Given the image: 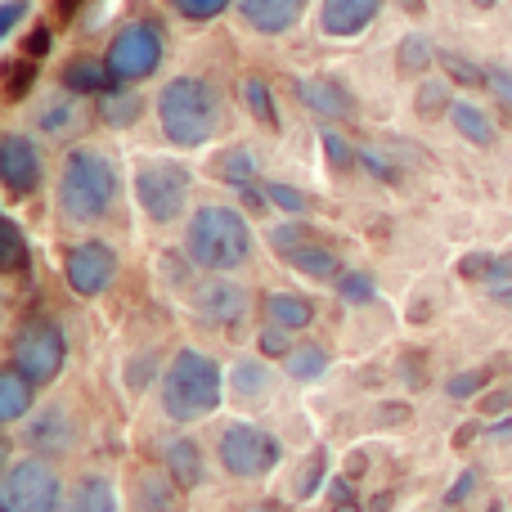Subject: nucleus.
I'll list each match as a JSON object with an SVG mask.
<instances>
[{"instance_id":"f257e3e1","label":"nucleus","mask_w":512,"mask_h":512,"mask_svg":"<svg viewBox=\"0 0 512 512\" xmlns=\"http://www.w3.org/2000/svg\"><path fill=\"white\" fill-rule=\"evenodd\" d=\"M158 117L162 131L180 149H198L216 135L221 126V90L203 77H176L162 86L158 95Z\"/></svg>"},{"instance_id":"f03ea898","label":"nucleus","mask_w":512,"mask_h":512,"mask_svg":"<svg viewBox=\"0 0 512 512\" xmlns=\"http://www.w3.org/2000/svg\"><path fill=\"white\" fill-rule=\"evenodd\" d=\"M221 391V364L203 351H180L162 373V409H167L171 423H198V418L216 414Z\"/></svg>"},{"instance_id":"7ed1b4c3","label":"nucleus","mask_w":512,"mask_h":512,"mask_svg":"<svg viewBox=\"0 0 512 512\" xmlns=\"http://www.w3.org/2000/svg\"><path fill=\"white\" fill-rule=\"evenodd\" d=\"M117 198V167L95 149H72L59 171V207L68 221L95 225Z\"/></svg>"},{"instance_id":"20e7f679","label":"nucleus","mask_w":512,"mask_h":512,"mask_svg":"<svg viewBox=\"0 0 512 512\" xmlns=\"http://www.w3.org/2000/svg\"><path fill=\"white\" fill-rule=\"evenodd\" d=\"M185 252L189 261L212 274L239 270L252 256V230L243 221V212H234V207H198L185 234Z\"/></svg>"},{"instance_id":"39448f33","label":"nucleus","mask_w":512,"mask_h":512,"mask_svg":"<svg viewBox=\"0 0 512 512\" xmlns=\"http://www.w3.org/2000/svg\"><path fill=\"white\" fill-rule=\"evenodd\" d=\"M63 481L45 459H14L0 477V512H59Z\"/></svg>"},{"instance_id":"423d86ee","label":"nucleus","mask_w":512,"mask_h":512,"mask_svg":"<svg viewBox=\"0 0 512 512\" xmlns=\"http://www.w3.org/2000/svg\"><path fill=\"white\" fill-rule=\"evenodd\" d=\"M135 198H140L144 216L153 225H171L180 221L189 203V167L171 158H149L135 167Z\"/></svg>"},{"instance_id":"0eeeda50","label":"nucleus","mask_w":512,"mask_h":512,"mask_svg":"<svg viewBox=\"0 0 512 512\" xmlns=\"http://www.w3.org/2000/svg\"><path fill=\"white\" fill-rule=\"evenodd\" d=\"M9 360L23 373L32 387H45L63 373V360H68V342H63L59 324L50 319H27L14 333V346H9Z\"/></svg>"},{"instance_id":"6e6552de","label":"nucleus","mask_w":512,"mask_h":512,"mask_svg":"<svg viewBox=\"0 0 512 512\" xmlns=\"http://www.w3.org/2000/svg\"><path fill=\"white\" fill-rule=\"evenodd\" d=\"M279 459H283V450H279V441H274L265 427H252V423L225 427L221 463H225V472H230V477H243V481L265 477V472L279 468Z\"/></svg>"},{"instance_id":"1a4fd4ad","label":"nucleus","mask_w":512,"mask_h":512,"mask_svg":"<svg viewBox=\"0 0 512 512\" xmlns=\"http://www.w3.org/2000/svg\"><path fill=\"white\" fill-rule=\"evenodd\" d=\"M108 68H113L117 81H140V77H153L162 63V36L153 23H131L113 36L108 45Z\"/></svg>"},{"instance_id":"9d476101","label":"nucleus","mask_w":512,"mask_h":512,"mask_svg":"<svg viewBox=\"0 0 512 512\" xmlns=\"http://www.w3.org/2000/svg\"><path fill=\"white\" fill-rule=\"evenodd\" d=\"M63 274H68V288L77 292V297H99V292H108L117 279L113 243H104V239L77 243V248L68 252V261H63Z\"/></svg>"},{"instance_id":"9b49d317","label":"nucleus","mask_w":512,"mask_h":512,"mask_svg":"<svg viewBox=\"0 0 512 512\" xmlns=\"http://www.w3.org/2000/svg\"><path fill=\"white\" fill-rule=\"evenodd\" d=\"M0 180H5L9 194H32L41 185V149L27 135L9 131L0 140Z\"/></svg>"},{"instance_id":"f8f14e48","label":"nucleus","mask_w":512,"mask_h":512,"mask_svg":"<svg viewBox=\"0 0 512 512\" xmlns=\"http://www.w3.org/2000/svg\"><path fill=\"white\" fill-rule=\"evenodd\" d=\"M382 0H319V32L333 41H351L378 18Z\"/></svg>"},{"instance_id":"ddd939ff","label":"nucleus","mask_w":512,"mask_h":512,"mask_svg":"<svg viewBox=\"0 0 512 512\" xmlns=\"http://www.w3.org/2000/svg\"><path fill=\"white\" fill-rule=\"evenodd\" d=\"M194 306L207 324H234V319H243V310H248V292L230 279H207L203 288L194 292Z\"/></svg>"},{"instance_id":"4468645a","label":"nucleus","mask_w":512,"mask_h":512,"mask_svg":"<svg viewBox=\"0 0 512 512\" xmlns=\"http://www.w3.org/2000/svg\"><path fill=\"white\" fill-rule=\"evenodd\" d=\"M297 95H301V104H306L310 113L333 117V122H342V117L355 113V95L342 86V81H333V77H306L297 86Z\"/></svg>"},{"instance_id":"2eb2a0df","label":"nucleus","mask_w":512,"mask_h":512,"mask_svg":"<svg viewBox=\"0 0 512 512\" xmlns=\"http://www.w3.org/2000/svg\"><path fill=\"white\" fill-rule=\"evenodd\" d=\"M72 418H68V409H59V405H50V409H41V414L32 418V427H27V445H32L36 454H63L72 445Z\"/></svg>"},{"instance_id":"dca6fc26","label":"nucleus","mask_w":512,"mask_h":512,"mask_svg":"<svg viewBox=\"0 0 512 512\" xmlns=\"http://www.w3.org/2000/svg\"><path fill=\"white\" fill-rule=\"evenodd\" d=\"M239 9H243V18H248L256 32L279 36V32H288V27H297L306 0H239Z\"/></svg>"},{"instance_id":"f3484780","label":"nucleus","mask_w":512,"mask_h":512,"mask_svg":"<svg viewBox=\"0 0 512 512\" xmlns=\"http://www.w3.org/2000/svg\"><path fill=\"white\" fill-rule=\"evenodd\" d=\"M279 256L292 265V270L310 274V279H337V274H342V265H337V252L324 248L315 234H306L301 243H288V248H283Z\"/></svg>"},{"instance_id":"a211bd4d","label":"nucleus","mask_w":512,"mask_h":512,"mask_svg":"<svg viewBox=\"0 0 512 512\" xmlns=\"http://www.w3.org/2000/svg\"><path fill=\"white\" fill-rule=\"evenodd\" d=\"M162 468H167V477L176 481L180 490H194L198 481H203V450H198L189 436H176V441L162 445Z\"/></svg>"},{"instance_id":"6ab92c4d","label":"nucleus","mask_w":512,"mask_h":512,"mask_svg":"<svg viewBox=\"0 0 512 512\" xmlns=\"http://www.w3.org/2000/svg\"><path fill=\"white\" fill-rule=\"evenodd\" d=\"M261 315H265V324H270V328L301 333V328L315 319V306H310L301 292H270V297H265V306H261Z\"/></svg>"},{"instance_id":"aec40b11","label":"nucleus","mask_w":512,"mask_h":512,"mask_svg":"<svg viewBox=\"0 0 512 512\" xmlns=\"http://www.w3.org/2000/svg\"><path fill=\"white\" fill-rule=\"evenodd\" d=\"M135 512H185L180 508V486L171 477H158V472H144L135 481Z\"/></svg>"},{"instance_id":"412c9836","label":"nucleus","mask_w":512,"mask_h":512,"mask_svg":"<svg viewBox=\"0 0 512 512\" xmlns=\"http://www.w3.org/2000/svg\"><path fill=\"white\" fill-rule=\"evenodd\" d=\"M63 512H117V490L108 477H81L72 495L63 499Z\"/></svg>"},{"instance_id":"4be33fe9","label":"nucleus","mask_w":512,"mask_h":512,"mask_svg":"<svg viewBox=\"0 0 512 512\" xmlns=\"http://www.w3.org/2000/svg\"><path fill=\"white\" fill-rule=\"evenodd\" d=\"M113 68L108 63H95V59H77L68 63V72H63V86L72 90V95H108L113 90Z\"/></svg>"},{"instance_id":"5701e85b","label":"nucleus","mask_w":512,"mask_h":512,"mask_svg":"<svg viewBox=\"0 0 512 512\" xmlns=\"http://www.w3.org/2000/svg\"><path fill=\"white\" fill-rule=\"evenodd\" d=\"M32 391H36L32 382L9 364V369L0 373V423H18V418L32 409Z\"/></svg>"},{"instance_id":"b1692460","label":"nucleus","mask_w":512,"mask_h":512,"mask_svg":"<svg viewBox=\"0 0 512 512\" xmlns=\"http://www.w3.org/2000/svg\"><path fill=\"white\" fill-rule=\"evenodd\" d=\"M450 122L459 126V135L463 140H472L477 149H490V144H495V126H490V117L481 113L477 104H468V99H454Z\"/></svg>"},{"instance_id":"393cba45","label":"nucleus","mask_w":512,"mask_h":512,"mask_svg":"<svg viewBox=\"0 0 512 512\" xmlns=\"http://www.w3.org/2000/svg\"><path fill=\"white\" fill-rule=\"evenodd\" d=\"M256 171H261V162H256L252 149H230L216 158V180H225V185H234V189H252Z\"/></svg>"},{"instance_id":"a878e982","label":"nucleus","mask_w":512,"mask_h":512,"mask_svg":"<svg viewBox=\"0 0 512 512\" xmlns=\"http://www.w3.org/2000/svg\"><path fill=\"white\" fill-rule=\"evenodd\" d=\"M72 126H77V99L59 95V99H45L41 113H36V131L50 135V140H59V135H68Z\"/></svg>"},{"instance_id":"bb28decb","label":"nucleus","mask_w":512,"mask_h":512,"mask_svg":"<svg viewBox=\"0 0 512 512\" xmlns=\"http://www.w3.org/2000/svg\"><path fill=\"white\" fill-rule=\"evenodd\" d=\"M140 113H144V99L131 95V90H108L104 104H99V117H104L108 126H131Z\"/></svg>"},{"instance_id":"cd10ccee","label":"nucleus","mask_w":512,"mask_h":512,"mask_svg":"<svg viewBox=\"0 0 512 512\" xmlns=\"http://www.w3.org/2000/svg\"><path fill=\"white\" fill-rule=\"evenodd\" d=\"M324 369H328V351H324V346H315V342L292 346V355H288V373H292L297 382H315Z\"/></svg>"},{"instance_id":"c85d7f7f","label":"nucleus","mask_w":512,"mask_h":512,"mask_svg":"<svg viewBox=\"0 0 512 512\" xmlns=\"http://www.w3.org/2000/svg\"><path fill=\"white\" fill-rule=\"evenodd\" d=\"M432 59H436V50H432V41H427L423 32H409L405 41H400V50H396L400 72H423V68H432Z\"/></svg>"},{"instance_id":"c756f323","label":"nucleus","mask_w":512,"mask_h":512,"mask_svg":"<svg viewBox=\"0 0 512 512\" xmlns=\"http://www.w3.org/2000/svg\"><path fill=\"white\" fill-rule=\"evenodd\" d=\"M265 387H270V369H265L261 360H243L239 369H234V391H239L243 400L265 396Z\"/></svg>"},{"instance_id":"7c9ffc66","label":"nucleus","mask_w":512,"mask_h":512,"mask_svg":"<svg viewBox=\"0 0 512 512\" xmlns=\"http://www.w3.org/2000/svg\"><path fill=\"white\" fill-rule=\"evenodd\" d=\"M243 99H248V108H252L256 117H261L265 126H270V131L279 126V113H274V99H270V90H265V81H261V77H248V81H243Z\"/></svg>"},{"instance_id":"2f4dec72","label":"nucleus","mask_w":512,"mask_h":512,"mask_svg":"<svg viewBox=\"0 0 512 512\" xmlns=\"http://www.w3.org/2000/svg\"><path fill=\"white\" fill-rule=\"evenodd\" d=\"M418 117H445L454 108V99H450V90L441 86V81H423L418 86Z\"/></svg>"},{"instance_id":"473e14b6","label":"nucleus","mask_w":512,"mask_h":512,"mask_svg":"<svg viewBox=\"0 0 512 512\" xmlns=\"http://www.w3.org/2000/svg\"><path fill=\"white\" fill-rule=\"evenodd\" d=\"M23 265H27V239H23V230H18L14 221H5V248H0V270L14 274V270H23Z\"/></svg>"},{"instance_id":"72a5a7b5","label":"nucleus","mask_w":512,"mask_h":512,"mask_svg":"<svg viewBox=\"0 0 512 512\" xmlns=\"http://www.w3.org/2000/svg\"><path fill=\"white\" fill-rule=\"evenodd\" d=\"M328 477V450H315L306 459V468H301V481H297V499H310L319 486H324Z\"/></svg>"},{"instance_id":"f704fd0d","label":"nucleus","mask_w":512,"mask_h":512,"mask_svg":"<svg viewBox=\"0 0 512 512\" xmlns=\"http://www.w3.org/2000/svg\"><path fill=\"white\" fill-rule=\"evenodd\" d=\"M337 288H342V297L351 301V306H369L373 301V274H364V270H351V274H342V283H337Z\"/></svg>"},{"instance_id":"c9c22d12","label":"nucleus","mask_w":512,"mask_h":512,"mask_svg":"<svg viewBox=\"0 0 512 512\" xmlns=\"http://www.w3.org/2000/svg\"><path fill=\"white\" fill-rule=\"evenodd\" d=\"M265 194H270V203L279 207V212H288V216H301L310 207V198L301 194V189H292V185H279V180H274V185H265Z\"/></svg>"},{"instance_id":"e433bc0d","label":"nucleus","mask_w":512,"mask_h":512,"mask_svg":"<svg viewBox=\"0 0 512 512\" xmlns=\"http://www.w3.org/2000/svg\"><path fill=\"white\" fill-rule=\"evenodd\" d=\"M324 153H328V162H333L337 171H346L351 162H360V149H351V140L337 135V131H324Z\"/></svg>"},{"instance_id":"4c0bfd02","label":"nucleus","mask_w":512,"mask_h":512,"mask_svg":"<svg viewBox=\"0 0 512 512\" xmlns=\"http://www.w3.org/2000/svg\"><path fill=\"white\" fill-rule=\"evenodd\" d=\"M441 63L454 81H463V86H486V72H481L477 63H468L463 54H441Z\"/></svg>"},{"instance_id":"58836bf2","label":"nucleus","mask_w":512,"mask_h":512,"mask_svg":"<svg viewBox=\"0 0 512 512\" xmlns=\"http://www.w3.org/2000/svg\"><path fill=\"white\" fill-rule=\"evenodd\" d=\"M486 382H490V369H468V373H459V378H450L445 391H450L454 400H468V396H477Z\"/></svg>"},{"instance_id":"ea45409f","label":"nucleus","mask_w":512,"mask_h":512,"mask_svg":"<svg viewBox=\"0 0 512 512\" xmlns=\"http://www.w3.org/2000/svg\"><path fill=\"white\" fill-rule=\"evenodd\" d=\"M171 5H176L185 18H194V23H203V18L225 14V9H230V0H171Z\"/></svg>"},{"instance_id":"a19ab883","label":"nucleus","mask_w":512,"mask_h":512,"mask_svg":"<svg viewBox=\"0 0 512 512\" xmlns=\"http://www.w3.org/2000/svg\"><path fill=\"white\" fill-rule=\"evenodd\" d=\"M360 167H369L373 176L382 180V185H400V171L391 167V162L382 158V153H373V149H360Z\"/></svg>"},{"instance_id":"79ce46f5","label":"nucleus","mask_w":512,"mask_h":512,"mask_svg":"<svg viewBox=\"0 0 512 512\" xmlns=\"http://www.w3.org/2000/svg\"><path fill=\"white\" fill-rule=\"evenodd\" d=\"M261 355H283V360H288V355H292L288 328H265V333H261Z\"/></svg>"},{"instance_id":"37998d69","label":"nucleus","mask_w":512,"mask_h":512,"mask_svg":"<svg viewBox=\"0 0 512 512\" xmlns=\"http://www.w3.org/2000/svg\"><path fill=\"white\" fill-rule=\"evenodd\" d=\"M486 86L495 90V99H499V104H504L508 113H512V72H504V68H490V72H486Z\"/></svg>"},{"instance_id":"c03bdc74","label":"nucleus","mask_w":512,"mask_h":512,"mask_svg":"<svg viewBox=\"0 0 512 512\" xmlns=\"http://www.w3.org/2000/svg\"><path fill=\"white\" fill-rule=\"evenodd\" d=\"M490 265H495V256H486V252L463 256V261H459V274H463V279H490Z\"/></svg>"},{"instance_id":"a18cd8bd","label":"nucleus","mask_w":512,"mask_h":512,"mask_svg":"<svg viewBox=\"0 0 512 512\" xmlns=\"http://www.w3.org/2000/svg\"><path fill=\"white\" fill-rule=\"evenodd\" d=\"M32 77H36L32 63H14V77H9V99H23L27 86H32Z\"/></svg>"},{"instance_id":"49530a36","label":"nucleus","mask_w":512,"mask_h":512,"mask_svg":"<svg viewBox=\"0 0 512 512\" xmlns=\"http://www.w3.org/2000/svg\"><path fill=\"white\" fill-rule=\"evenodd\" d=\"M333 512H360V499L351 495V481H333Z\"/></svg>"},{"instance_id":"de8ad7c7","label":"nucleus","mask_w":512,"mask_h":512,"mask_svg":"<svg viewBox=\"0 0 512 512\" xmlns=\"http://www.w3.org/2000/svg\"><path fill=\"white\" fill-rule=\"evenodd\" d=\"M477 490V472H459V481L450 486V495H445V504H463V499Z\"/></svg>"},{"instance_id":"09e8293b","label":"nucleus","mask_w":512,"mask_h":512,"mask_svg":"<svg viewBox=\"0 0 512 512\" xmlns=\"http://www.w3.org/2000/svg\"><path fill=\"white\" fill-rule=\"evenodd\" d=\"M27 14V0H9L5 9H0V36H9L18 27V18Z\"/></svg>"},{"instance_id":"8fccbe9b","label":"nucleus","mask_w":512,"mask_h":512,"mask_svg":"<svg viewBox=\"0 0 512 512\" xmlns=\"http://www.w3.org/2000/svg\"><path fill=\"white\" fill-rule=\"evenodd\" d=\"M490 288H504V283H512V252L508 256H495V265H490Z\"/></svg>"},{"instance_id":"3c124183","label":"nucleus","mask_w":512,"mask_h":512,"mask_svg":"<svg viewBox=\"0 0 512 512\" xmlns=\"http://www.w3.org/2000/svg\"><path fill=\"white\" fill-rule=\"evenodd\" d=\"M45 50H50V32H45V27H36V32L27 36V54H32V59H41Z\"/></svg>"},{"instance_id":"603ef678","label":"nucleus","mask_w":512,"mask_h":512,"mask_svg":"<svg viewBox=\"0 0 512 512\" xmlns=\"http://www.w3.org/2000/svg\"><path fill=\"white\" fill-rule=\"evenodd\" d=\"M265 203H270V194H265V189H243V207H248V212H265Z\"/></svg>"},{"instance_id":"864d4df0","label":"nucleus","mask_w":512,"mask_h":512,"mask_svg":"<svg viewBox=\"0 0 512 512\" xmlns=\"http://www.w3.org/2000/svg\"><path fill=\"white\" fill-rule=\"evenodd\" d=\"M495 292V301H504V306H512V283H504V288H490Z\"/></svg>"},{"instance_id":"5fc2aeb1","label":"nucleus","mask_w":512,"mask_h":512,"mask_svg":"<svg viewBox=\"0 0 512 512\" xmlns=\"http://www.w3.org/2000/svg\"><path fill=\"white\" fill-rule=\"evenodd\" d=\"M490 436H512V418H504V423L490 427Z\"/></svg>"},{"instance_id":"6e6d98bb","label":"nucleus","mask_w":512,"mask_h":512,"mask_svg":"<svg viewBox=\"0 0 512 512\" xmlns=\"http://www.w3.org/2000/svg\"><path fill=\"white\" fill-rule=\"evenodd\" d=\"M400 5H405L409 14H423V0H400Z\"/></svg>"},{"instance_id":"4d7b16f0","label":"nucleus","mask_w":512,"mask_h":512,"mask_svg":"<svg viewBox=\"0 0 512 512\" xmlns=\"http://www.w3.org/2000/svg\"><path fill=\"white\" fill-rule=\"evenodd\" d=\"M252 512H279V504H256Z\"/></svg>"},{"instance_id":"13d9d810","label":"nucleus","mask_w":512,"mask_h":512,"mask_svg":"<svg viewBox=\"0 0 512 512\" xmlns=\"http://www.w3.org/2000/svg\"><path fill=\"white\" fill-rule=\"evenodd\" d=\"M472 5H477V9H490V5H495V0H472Z\"/></svg>"},{"instance_id":"bf43d9fd","label":"nucleus","mask_w":512,"mask_h":512,"mask_svg":"<svg viewBox=\"0 0 512 512\" xmlns=\"http://www.w3.org/2000/svg\"><path fill=\"white\" fill-rule=\"evenodd\" d=\"M490 512H504V508H499V504H495V508H490Z\"/></svg>"}]
</instances>
